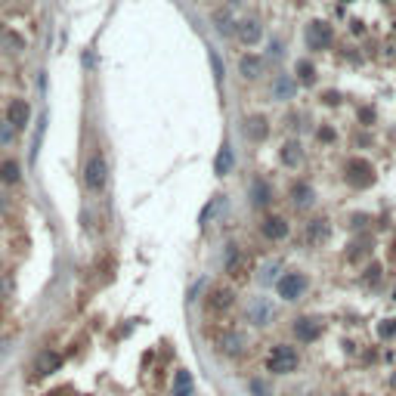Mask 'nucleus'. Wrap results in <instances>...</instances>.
Instances as JSON below:
<instances>
[{"label": "nucleus", "instance_id": "obj_1", "mask_svg": "<svg viewBox=\"0 0 396 396\" xmlns=\"http://www.w3.org/2000/svg\"><path fill=\"white\" fill-rule=\"evenodd\" d=\"M297 366H300V350L294 344H273L267 353V372L276 375V378H285V375H294Z\"/></svg>", "mask_w": 396, "mask_h": 396}, {"label": "nucleus", "instance_id": "obj_2", "mask_svg": "<svg viewBox=\"0 0 396 396\" xmlns=\"http://www.w3.org/2000/svg\"><path fill=\"white\" fill-rule=\"evenodd\" d=\"M105 186H109V161H105L102 152L93 149L84 161V189L90 195H99L105 192Z\"/></svg>", "mask_w": 396, "mask_h": 396}, {"label": "nucleus", "instance_id": "obj_3", "mask_svg": "<svg viewBox=\"0 0 396 396\" xmlns=\"http://www.w3.org/2000/svg\"><path fill=\"white\" fill-rule=\"evenodd\" d=\"M307 291H309V276L303 273V269H285V273L276 279V294L285 303L300 300Z\"/></svg>", "mask_w": 396, "mask_h": 396}, {"label": "nucleus", "instance_id": "obj_4", "mask_svg": "<svg viewBox=\"0 0 396 396\" xmlns=\"http://www.w3.org/2000/svg\"><path fill=\"white\" fill-rule=\"evenodd\" d=\"M375 180H378V174L368 158H347L344 161V183L350 189H368Z\"/></svg>", "mask_w": 396, "mask_h": 396}, {"label": "nucleus", "instance_id": "obj_5", "mask_svg": "<svg viewBox=\"0 0 396 396\" xmlns=\"http://www.w3.org/2000/svg\"><path fill=\"white\" fill-rule=\"evenodd\" d=\"M303 41H307V50H313V53L332 50V44H334V25L325 22V19H313V22L307 25V35H303Z\"/></svg>", "mask_w": 396, "mask_h": 396}, {"label": "nucleus", "instance_id": "obj_6", "mask_svg": "<svg viewBox=\"0 0 396 396\" xmlns=\"http://www.w3.org/2000/svg\"><path fill=\"white\" fill-rule=\"evenodd\" d=\"M245 322L254 328H267L276 322V307L269 297H251V300L245 303Z\"/></svg>", "mask_w": 396, "mask_h": 396}, {"label": "nucleus", "instance_id": "obj_7", "mask_svg": "<svg viewBox=\"0 0 396 396\" xmlns=\"http://www.w3.org/2000/svg\"><path fill=\"white\" fill-rule=\"evenodd\" d=\"M325 332V322L319 316H297L291 322V334L297 338V344H316Z\"/></svg>", "mask_w": 396, "mask_h": 396}, {"label": "nucleus", "instance_id": "obj_8", "mask_svg": "<svg viewBox=\"0 0 396 396\" xmlns=\"http://www.w3.org/2000/svg\"><path fill=\"white\" fill-rule=\"evenodd\" d=\"M223 269L229 273V279H248V273H251V260H248V254L242 251L239 245H229L226 248V257H223Z\"/></svg>", "mask_w": 396, "mask_h": 396}, {"label": "nucleus", "instance_id": "obj_9", "mask_svg": "<svg viewBox=\"0 0 396 396\" xmlns=\"http://www.w3.org/2000/svg\"><path fill=\"white\" fill-rule=\"evenodd\" d=\"M3 118L12 124V127L19 130V134H22V130H28V124H31V105H28V99H22V96H12L10 102H6Z\"/></svg>", "mask_w": 396, "mask_h": 396}, {"label": "nucleus", "instance_id": "obj_10", "mask_svg": "<svg viewBox=\"0 0 396 396\" xmlns=\"http://www.w3.org/2000/svg\"><path fill=\"white\" fill-rule=\"evenodd\" d=\"M288 233H291V223H288L282 214H267L260 220V235L267 242H285Z\"/></svg>", "mask_w": 396, "mask_h": 396}, {"label": "nucleus", "instance_id": "obj_11", "mask_svg": "<svg viewBox=\"0 0 396 396\" xmlns=\"http://www.w3.org/2000/svg\"><path fill=\"white\" fill-rule=\"evenodd\" d=\"M242 134H245L248 143H263L269 136V118L260 115V111L248 115L245 121H242Z\"/></svg>", "mask_w": 396, "mask_h": 396}, {"label": "nucleus", "instance_id": "obj_12", "mask_svg": "<svg viewBox=\"0 0 396 396\" xmlns=\"http://www.w3.org/2000/svg\"><path fill=\"white\" fill-rule=\"evenodd\" d=\"M288 201H291L294 210H309L316 204V189L307 180H294L291 189H288Z\"/></svg>", "mask_w": 396, "mask_h": 396}, {"label": "nucleus", "instance_id": "obj_13", "mask_svg": "<svg viewBox=\"0 0 396 396\" xmlns=\"http://www.w3.org/2000/svg\"><path fill=\"white\" fill-rule=\"evenodd\" d=\"M208 309L210 313H226V309H233V303H235V288H229V285H214L208 291Z\"/></svg>", "mask_w": 396, "mask_h": 396}, {"label": "nucleus", "instance_id": "obj_14", "mask_svg": "<svg viewBox=\"0 0 396 396\" xmlns=\"http://www.w3.org/2000/svg\"><path fill=\"white\" fill-rule=\"evenodd\" d=\"M235 37H239L245 47H254V44H260V37H263L260 19H254V16L239 19V22H235Z\"/></svg>", "mask_w": 396, "mask_h": 396}, {"label": "nucleus", "instance_id": "obj_15", "mask_svg": "<svg viewBox=\"0 0 396 396\" xmlns=\"http://www.w3.org/2000/svg\"><path fill=\"white\" fill-rule=\"evenodd\" d=\"M239 75L245 78V81H260V78L267 75V59L257 56V53H245V56L239 59Z\"/></svg>", "mask_w": 396, "mask_h": 396}, {"label": "nucleus", "instance_id": "obj_16", "mask_svg": "<svg viewBox=\"0 0 396 396\" xmlns=\"http://www.w3.org/2000/svg\"><path fill=\"white\" fill-rule=\"evenodd\" d=\"M248 347V338L242 332H226L220 341H217V350H220L223 356H242Z\"/></svg>", "mask_w": 396, "mask_h": 396}, {"label": "nucleus", "instance_id": "obj_17", "mask_svg": "<svg viewBox=\"0 0 396 396\" xmlns=\"http://www.w3.org/2000/svg\"><path fill=\"white\" fill-rule=\"evenodd\" d=\"M328 233H332V223H328V217H313V220L307 223V242L313 248H319L322 242L328 239Z\"/></svg>", "mask_w": 396, "mask_h": 396}, {"label": "nucleus", "instance_id": "obj_18", "mask_svg": "<svg viewBox=\"0 0 396 396\" xmlns=\"http://www.w3.org/2000/svg\"><path fill=\"white\" fill-rule=\"evenodd\" d=\"M297 90V81L294 75H276L273 78V87H269V96L279 99V102H285V99H291Z\"/></svg>", "mask_w": 396, "mask_h": 396}, {"label": "nucleus", "instance_id": "obj_19", "mask_svg": "<svg viewBox=\"0 0 396 396\" xmlns=\"http://www.w3.org/2000/svg\"><path fill=\"white\" fill-rule=\"evenodd\" d=\"M0 183L3 186H19L22 183V164L16 158H3L0 161Z\"/></svg>", "mask_w": 396, "mask_h": 396}, {"label": "nucleus", "instance_id": "obj_20", "mask_svg": "<svg viewBox=\"0 0 396 396\" xmlns=\"http://www.w3.org/2000/svg\"><path fill=\"white\" fill-rule=\"evenodd\" d=\"M269 201H273V186L257 177V180L251 183V204H254V208H267Z\"/></svg>", "mask_w": 396, "mask_h": 396}, {"label": "nucleus", "instance_id": "obj_21", "mask_svg": "<svg viewBox=\"0 0 396 396\" xmlns=\"http://www.w3.org/2000/svg\"><path fill=\"white\" fill-rule=\"evenodd\" d=\"M279 158H282L285 168H300V164H303V146L297 140H288L285 146L279 149Z\"/></svg>", "mask_w": 396, "mask_h": 396}, {"label": "nucleus", "instance_id": "obj_22", "mask_svg": "<svg viewBox=\"0 0 396 396\" xmlns=\"http://www.w3.org/2000/svg\"><path fill=\"white\" fill-rule=\"evenodd\" d=\"M170 396H195V381L186 368L174 375V387H170Z\"/></svg>", "mask_w": 396, "mask_h": 396}, {"label": "nucleus", "instance_id": "obj_23", "mask_svg": "<svg viewBox=\"0 0 396 396\" xmlns=\"http://www.w3.org/2000/svg\"><path fill=\"white\" fill-rule=\"evenodd\" d=\"M294 81L303 84V87H313L316 84V65L309 59H297L294 62Z\"/></svg>", "mask_w": 396, "mask_h": 396}, {"label": "nucleus", "instance_id": "obj_24", "mask_svg": "<svg viewBox=\"0 0 396 396\" xmlns=\"http://www.w3.org/2000/svg\"><path fill=\"white\" fill-rule=\"evenodd\" d=\"M59 366H62V356L53 353V350H47V353H41V356L35 359V372H37V375H53Z\"/></svg>", "mask_w": 396, "mask_h": 396}, {"label": "nucleus", "instance_id": "obj_25", "mask_svg": "<svg viewBox=\"0 0 396 396\" xmlns=\"http://www.w3.org/2000/svg\"><path fill=\"white\" fill-rule=\"evenodd\" d=\"M214 31H217V35H223V37L235 35V22H233V16H229L226 10H217L214 12Z\"/></svg>", "mask_w": 396, "mask_h": 396}, {"label": "nucleus", "instance_id": "obj_26", "mask_svg": "<svg viewBox=\"0 0 396 396\" xmlns=\"http://www.w3.org/2000/svg\"><path fill=\"white\" fill-rule=\"evenodd\" d=\"M229 170H233V149L223 143L220 155H217V161H214V174H217V177H226Z\"/></svg>", "mask_w": 396, "mask_h": 396}, {"label": "nucleus", "instance_id": "obj_27", "mask_svg": "<svg viewBox=\"0 0 396 396\" xmlns=\"http://www.w3.org/2000/svg\"><path fill=\"white\" fill-rule=\"evenodd\" d=\"M16 136H19V130L12 127L6 118H0V146H12V143H16Z\"/></svg>", "mask_w": 396, "mask_h": 396}, {"label": "nucleus", "instance_id": "obj_28", "mask_svg": "<svg viewBox=\"0 0 396 396\" xmlns=\"http://www.w3.org/2000/svg\"><path fill=\"white\" fill-rule=\"evenodd\" d=\"M273 279H279V263L276 260H267L260 267V282L263 285H273Z\"/></svg>", "mask_w": 396, "mask_h": 396}, {"label": "nucleus", "instance_id": "obj_29", "mask_svg": "<svg viewBox=\"0 0 396 396\" xmlns=\"http://www.w3.org/2000/svg\"><path fill=\"white\" fill-rule=\"evenodd\" d=\"M210 69H214V78H217V81H223V78H226V71H223V65H220V56H217L214 50H210Z\"/></svg>", "mask_w": 396, "mask_h": 396}, {"label": "nucleus", "instance_id": "obj_30", "mask_svg": "<svg viewBox=\"0 0 396 396\" xmlns=\"http://www.w3.org/2000/svg\"><path fill=\"white\" fill-rule=\"evenodd\" d=\"M316 136H319V140H325V143H332L334 140V130L332 127H319V134H316Z\"/></svg>", "mask_w": 396, "mask_h": 396}, {"label": "nucleus", "instance_id": "obj_31", "mask_svg": "<svg viewBox=\"0 0 396 396\" xmlns=\"http://www.w3.org/2000/svg\"><path fill=\"white\" fill-rule=\"evenodd\" d=\"M269 56L282 59V41H269Z\"/></svg>", "mask_w": 396, "mask_h": 396}, {"label": "nucleus", "instance_id": "obj_32", "mask_svg": "<svg viewBox=\"0 0 396 396\" xmlns=\"http://www.w3.org/2000/svg\"><path fill=\"white\" fill-rule=\"evenodd\" d=\"M6 31H10V28H6V25H3V22H0V44H3V37H6Z\"/></svg>", "mask_w": 396, "mask_h": 396}, {"label": "nucleus", "instance_id": "obj_33", "mask_svg": "<svg viewBox=\"0 0 396 396\" xmlns=\"http://www.w3.org/2000/svg\"><path fill=\"white\" fill-rule=\"evenodd\" d=\"M3 210H6V198L0 195V214H3Z\"/></svg>", "mask_w": 396, "mask_h": 396}, {"label": "nucleus", "instance_id": "obj_34", "mask_svg": "<svg viewBox=\"0 0 396 396\" xmlns=\"http://www.w3.org/2000/svg\"><path fill=\"white\" fill-rule=\"evenodd\" d=\"M226 3H242V0H226Z\"/></svg>", "mask_w": 396, "mask_h": 396}, {"label": "nucleus", "instance_id": "obj_35", "mask_svg": "<svg viewBox=\"0 0 396 396\" xmlns=\"http://www.w3.org/2000/svg\"><path fill=\"white\" fill-rule=\"evenodd\" d=\"M341 3H353V0H341Z\"/></svg>", "mask_w": 396, "mask_h": 396}]
</instances>
